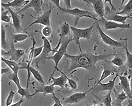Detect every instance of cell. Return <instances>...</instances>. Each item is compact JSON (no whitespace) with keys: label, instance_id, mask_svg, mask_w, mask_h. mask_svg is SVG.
Instances as JSON below:
<instances>
[{"label":"cell","instance_id":"25","mask_svg":"<svg viewBox=\"0 0 132 106\" xmlns=\"http://www.w3.org/2000/svg\"><path fill=\"white\" fill-rule=\"evenodd\" d=\"M129 98L127 93L124 91H122L117 94L116 99L113 102V104L116 106H121L125 100Z\"/></svg>","mask_w":132,"mask_h":106},{"label":"cell","instance_id":"7","mask_svg":"<svg viewBox=\"0 0 132 106\" xmlns=\"http://www.w3.org/2000/svg\"><path fill=\"white\" fill-rule=\"evenodd\" d=\"M25 54V51L23 49H16L12 41L11 47L7 51L3 49H2V57H9L10 59L17 62Z\"/></svg>","mask_w":132,"mask_h":106},{"label":"cell","instance_id":"6","mask_svg":"<svg viewBox=\"0 0 132 106\" xmlns=\"http://www.w3.org/2000/svg\"><path fill=\"white\" fill-rule=\"evenodd\" d=\"M95 26L102 41L105 44L113 48H124L125 44L124 45L121 42L116 40L106 34L98 22H96Z\"/></svg>","mask_w":132,"mask_h":106},{"label":"cell","instance_id":"11","mask_svg":"<svg viewBox=\"0 0 132 106\" xmlns=\"http://www.w3.org/2000/svg\"><path fill=\"white\" fill-rule=\"evenodd\" d=\"M119 70V69L118 72L116 73L115 76L112 80H110L108 82L105 83H102V82L98 84H96V83L93 90L97 93L105 91H112L115 87L116 81L118 77Z\"/></svg>","mask_w":132,"mask_h":106},{"label":"cell","instance_id":"18","mask_svg":"<svg viewBox=\"0 0 132 106\" xmlns=\"http://www.w3.org/2000/svg\"><path fill=\"white\" fill-rule=\"evenodd\" d=\"M43 3L44 1L41 0H32L29 1L25 6L19 11L17 12V13L19 14L24 10L31 8L34 9L36 13L39 14L42 10Z\"/></svg>","mask_w":132,"mask_h":106},{"label":"cell","instance_id":"40","mask_svg":"<svg viewBox=\"0 0 132 106\" xmlns=\"http://www.w3.org/2000/svg\"><path fill=\"white\" fill-rule=\"evenodd\" d=\"M63 1L65 6V7L64 8L67 9L72 8L71 6V1Z\"/></svg>","mask_w":132,"mask_h":106},{"label":"cell","instance_id":"21","mask_svg":"<svg viewBox=\"0 0 132 106\" xmlns=\"http://www.w3.org/2000/svg\"><path fill=\"white\" fill-rule=\"evenodd\" d=\"M29 1L24 0H15L7 3L2 2V6L5 9L12 7L16 9L18 12L25 6Z\"/></svg>","mask_w":132,"mask_h":106},{"label":"cell","instance_id":"2","mask_svg":"<svg viewBox=\"0 0 132 106\" xmlns=\"http://www.w3.org/2000/svg\"><path fill=\"white\" fill-rule=\"evenodd\" d=\"M62 13L68 14L71 16L74 19V26L78 24L80 20L83 18L93 19L100 21L97 16L89 11L81 9L78 7L67 9L62 7L61 6L58 8Z\"/></svg>","mask_w":132,"mask_h":106},{"label":"cell","instance_id":"39","mask_svg":"<svg viewBox=\"0 0 132 106\" xmlns=\"http://www.w3.org/2000/svg\"><path fill=\"white\" fill-rule=\"evenodd\" d=\"M52 98L54 101V103L52 106H63L60 99L57 97L55 94L52 95Z\"/></svg>","mask_w":132,"mask_h":106},{"label":"cell","instance_id":"45","mask_svg":"<svg viewBox=\"0 0 132 106\" xmlns=\"http://www.w3.org/2000/svg\"><path fill=\"white\" fill-rule=\"evenodd\" d=\"M131 98H132V100H131L132 101V97Z\"/></svg>","mask_w":132,"mask_h":106},{"label":"cell","instance_id":"41","mask_svg":"<svg viewBox=\"0 0 132 106\" xmlns=\"http://www.w3.org/2000/svg\"><path fill=\"white\" fill-rule=\"evenodd\" d=\"M23 99H22L17 102L8 106H21L22 103L23 102Z\"/></svg>","mask_w":132,"mask_h":106},{"label":"cell","instance_id":"44","mask_svg":"<svg viewBox=\"0 0 132 106\" xmlns=\"http://www.w3.org/2000/svg\"><path fill=\"white\" fill-rule=\"evenodd\" d=\"M128 104L125 106H132V101L131 100H129L128 101ZM121 106H123L122 105Z\"/></svg>","mask_w":132,"mask_h":106},{"label":"cell","instance_id":"10","mask_svg":"<svg viewBox=\"0 0 132 106\" xmlns=\"http://www.w3.org/2000/svg\"><path fill=\"white\" fill-rule=\"evenodd\" d=\"M82 1L89 4L92 8L95 14L101 19L104 17L105 13V4L101 0H85Z\"/></svg>","mask_w":132,"mask_h":106},{"label":"cell","instance_id":"22","mask_svg":"<svg viewBox=\"0 0 132 106\" xmlns=\"http://www.w3.org/2000/svg\"><path fill=\"white\" fill-rule=\"evenodd\" d=\"M120 11L117 12V14L129 17L132 18V0L129 1L125 4H122L119 9Z\"/></svg>","mask_w":132,"mask_h":106},{"label":"cell","instance_id":"16","mask_svg":"<svg viewBox=\"0 0 132 106\" xmlns=\"http://www.w3.org/2000/svg\"><path fill=\"white\" fill-rule=\"evenodd\" d=\"M41 36V39L43 42V51L40 55L36 59V60H39L45 59L48 57L50 53L51 52L54 54V51L52 46L49 40L46 38L44 36L41 34H39Z\"/></svg>","mask_w":132,"mask_h":106},{"label":"cell","instance_id":"5","mask_svg":"<svg viewBox=\"0 0 132 106\" xmlns=\"http://www.w3.org/2000/svg\"><path fill=\"white\" fill-rule=\"evenodd\" d=\"M55 6L54 7L52 4H50L49 8L45 11L41 15L35 17L30 15V16L35 19L25 29L27 30L30 28L35 24H40L44 26H51V16L53 10Z\"/></svg>","mask_w":132,"mask_h":106},{"label":"cell","instance_id":"31","mask_svg":"<svg viewBox=\"0 0 132 106\" xmlns=\"http://www.w3.org/2000/svg\"><path fill=\"white\" fill-rule=\"evenodd\" d=\"M2 7V20L3 22L6 23H9L12 19V17L11 16L9 15L10 13L9 10L7 9L5 10Z\"/></svg>","mask_w":132,"mask_h":106},{"label":"cell","instance_id":"30","mask_svg":"<svg viewBox=\"0 0 132 106\" xmlns=\"http://www.w3.org/2000/svg\"><path fill=\"white\" fill-rule=\"evenodd\" d=\"M35 32L40 34L46 38L51 36L53 33V29L52 27L49 26H44L41 31L36 30Z\"/></svg>","mask_w":132,"mask_h":106},{"label":"cell","instance_id":"38","mask_svg":"<svg viewBox=\"0 0 132 106\" xmlns=\"http://www.w3.org/2000/svg\"><path fill=\"white\" fill-rule=\"evenodd\" d=\"M128 73L129 75L128 77L129 80L130 89L129 98H131L132 97V70L131 69H129Z\"/></svg>","mask_w":132,"mask_h":106},{"label":"cell","instance_id":"33","mask_svg":"<svg viewBox=\"0 0 132 106\" xmlns=\"http://www.w3.org/2000/svg\"><path fill=\"white\" fill-rule=\"evenodd\" d=\"M110 61L113 65L119 68L122 66L124 63L122 59L119 56L116 55H115L113 59Z\"/></svg>","mask_w":132,"mask_h":106},{"label":"cell","instance_id":"8","mask_svg":"<svg viewBox=\"0 0 132 106\" xmlns=\"http://www.w3.org/2000/svg\"><path fill=\"white\" fill-rule=\"evenodd\" d=\"M96 83L95 81L92 87L85 92H77L71 95L64 99V103L68 104H76L82 101L86 98L87 94L93 90Z\"/></svg>","mask_w":132,"mask_h":106},{"label":"cell","instance_id":"13","mask_svg":"<svg viewBox=\"0 0 132 106\" xmlns=\"http://www.w3.org/2000/svg\"><path fill=\"white\" fill-rule=\"evenodd\" d=\"M100 19V21H101L103 23L104 31L117 29H128L131 28V26L129 24H120L114 21L107 20L104 18Z\"/></svg>","mask_w":132,"mask_h":106},{"label":"cell","instance_id":"9","mask_svg":"<svg viewBox=\"0 0 132 106\" xmlns=\"http://www.w3.org/2000/svg\"><path fill=\"white\" fill-rule=\"evenodd\" d=\"M117 11L111 10L108 6L105 5V13L104 18L106 20L118 23L125 24L127 20L130 18L117 14Z\"/></svg>","mask_w":132,"mask_h":106},{"label":"cell","instance_id":"26","mask_svg":"<svg viewBox=\"0 0 132 106\" xmlns=\"http://www.w3.org/2000/svg\"><path fill=\"white\" fill-rule=\"evenodd\" d=\"M125 46L124 48L125 50L126 65L129 69H132V54L129 51L128 48L127 39H125Z\"/></svg>","mask_w":132,"mask_h":106},{"label":"cell","instance_id":"42","mask_svg":"<svg viewBox=\"0 0 132 106\" xmlns=\"http://www.w3.org/2000/svg\"><path fill=\"white\" fill-rule=\"evenodd\" d=\"M10 69L8 67L2 68V75H3V74L9 72Z\"/></svg>","mask_w":132,"mask_h":106},{"label":"cell","instance_id":"43","mask_svg":"<svg viewBox=\"0 0 132 106\" xmlns=\"http://www.w3.org/2000/svg\"><path fill=\"white\" fill-rule=\"evenodd\" d=\"M85 106H104L103 103H100L97 104H94L92 105L87 104Z\"/></svg>","mask_w":132,"mask_h":106},{"label":"cell","instance_id":"15","mask_svg":"<svg viewBox=\"0 0 132 106\" xmlns=\"http://www.w3.org/2000/svg\"><path fill=\"white\" fill-rule=\"evenodd\" d=\"M71 26L67 22H64L61 25L59 31V39L57 46L53 48L54 53L60 47L62 41L69 35L71 31Z\"/></svg>","mask_w":132,"mask_h":106},{"label":"cell","instance_id":"14","mask_svg":"<svg viewBox=\"0 0 132 106\" xmlns=\"http://www.w3.org/2000/svg\"><path fill=\"white\" fill-rule=\"evenodd\" d=\"M54 87L52 84L50 85L44 84L36 82V84L35 92L31 94L32 97L37 94L42 93L43 96L46 97L47 95L51 94L52 95L55 94Z\"/></svg>","mask_w":132,"mask_h":106},{"label":"cell","instance_id":"27","mask_svg":"<svg viewBox=\"0 0 132 106\" xmlns=\"http://www.w3.org/2000/svg\"><path fill=\"white\" fill-rule=\"evenodd\" d=\"M12 41L14 44H16L26 40L28 39L29 35L27 34L24 33H13L12 34Z\"/></svg>","mask_w":132,"mask_h":106},{"label":"cell","instance_id":"23","mask_svg":"<svg viewBox=\"0 0 132 106\" xmlns=\"http://www.w3.org/2000/svg\"><path fill=\"white\" fill-rule=\"evenodd\" d=\"M119 80V85L123 90V91L125 92L129 97L130 92L129 80L128 77L125 75L122 74L119 75L118 77Z\"/></svg>","mask_w":132,"mask_h":106},{"label":"cell","instance_id":"37","mask_svg":"<svg viewBox=\"0 0 132 106\" xmlns=\"http://www.w3.org/2000/svg\"><path fill=\"white\" fill-rule=\"evenodd\" d=\"M43 47L42 46L38 47H35L34 50V58L36 59L39 57L42 54Z\"/></svg>","mask_w":132,"mask_h":106},{"label":"cell","instance_id":"1","mask_svg":"<svg viewBox=\"0 0 132 106\" xmlns=\"http://www.w3.org/2000/svg\"><path fill=\"white\" fill-rule=\"evenodd\" d=\"M114 54H100L92 52L79 51L77 54L73 55L66 54L64 56L68 60L67 62L69 66L67 72L70 74L77 69H82L89 71L96 70V65L98 62L104 60L108 57L114 56Z\"/></svg>","mask_w":132,"mask_h":106},{"label":"cell","instance_id":"19","mask_svg":"<svg viewBox=\"0 0 132 106\" xmlns=\"http://www.w3.org/2000/svg\"><path fill=\"white\" fill-rule=\"evenodd\" d=\"M26 70L28 72L27 81L26 87V88H28L31 74L38 82L42 84H46L41 74L37 69L31 66Z\"/></svg>","mask_w":132,"mask_h":106},{"label":"cell","instance_id":"12","mask_svg":"<svg viewBox=\"0 0 132 106\" xmlns=\"http://www.w3.org/2000/svg\"><path fill=\"white\" fill-rule=\"evenodd\" d=\"M104 61V62L102 64V66L103 68L102 72L100 79L96 82V84L102 82L110 76L114 75L115 73H117L119 69L117 71L114 69L110 61L107 60Z\"/></svg>","mask_w":132,"mask_h":106},{"label":"cell","instance_id":"46","mask_svg":"<svg viewBox=\"0 0 132 106\" xmlns=\"http://www.w3.org/2000/svg\"><path fill=\"white\" fill-rule=\"evenodd\" d=\"M63 106H64V105H63Z\"/></svg>","mask_w":132,"mask_h":106},{"label":"cell","instance_id":"34","mask_svg":"<svg viewBox=\"0 0 132 106\" xmlns=\"http://www.w3.org/2000/svg\"><path fill=\"white\" fill-rule=\"evenodd\" d=\"M6 25L5 26H4L2 25V49H4L7 47V42L6 39V28L7 27Z\"/></svg>","mask_w":132,"mask_h":106},{"label":"cell","instance_id":"28","mask_svg":"<svg viewBox=\"0 0 132 106\" xmlns=\"http://www.w3.org/2000/svg\"><path fill=\"white\" fill-rule=\"evenodd\" d=\"M18 73L12 72L10 73L8 76V79L13 81L16 85L18 89L22 87L20 79L18 76Z\"/></svg>","mask_w":132,"mask_h":106},{"label":"cell","instance_id":"29","mask_svg":"<svg viewBox=\"0 0 132 106\" xmlns=\"http://www.w3.org/2000/svg\"><path fill=\"white\" fill-rule=\"evenodd\" d=\"M17 93L22 98L24 97L28 100H31L32 97H31V94L30 93L28 88H24L22 87L18 89Z\"/></svg>","mask_w":132,"mask_h":106},{"label":"cell","instance_id":"24","mask_svg":"<svg viewBox=\"0 0 132 106\" xmlns=\"http://www.w3.org/2000/svg\"><path fill=\"white\" fill-rule=\"evenodd\" d=\"M2 60L13 72L18 73L20 67L16 62L5 59L3 57H2Z\"/></svg>","mask_w":132,"mask_h":106},{"label":"cell","instance_id":"36","mask_svg":"<svg viewBox=\"0 0 132 106\" xmlns=\"http://www.w3.org/2000/svg\"><path fill=\"white\" fill-rule=\"evenodd\" d=\"M68 83L71 88L73 90L76 89L78 88L77 83L73 80L69 78L68 75L67 77Z\"/></svg>","mask_w":132,"mask_h":106},{"label":"cell","instance_id":"32","mask_svg":"<svg viewBox=\"0 0 132 106\" xmlns=\"http://www.w3.org/2000/svg\"><path fill=\"white\" fill-rule=\"evenodd\" d=\"M112 91L108 93L104 97L103 103L104 106H112L113 101L112 96Z\"/></svg>","mask_w":132,"mask_h":106},{"label":"cell","instance_id":"17","mask_svg":"<svg viewBox=\"0 0 132 106\" xmlns=\"http://www.w3.org/2000/svg\"><path fill=\"white\" fill-rule=\"evenodd\" d=\"M57 71L61 73V75L59 77L55 78L51 75L50 76L49 81L51 80L52 84V85L54 87L57 86L61 88H63L68 83L67 77L68 75L59 69Z\"/></svg>","mask_w":132,"mask_h":106},{"label":"cell","instance_id":"4","mask_svg":"<svg viewBox=\"0 0 132 106\" xmlns=\"http://www.w3.org/2000/svg\"><path fill=\"white\" fill-rule=\"evenodd\" d=\"M96 22H94L89 27L85 28H77L71 26V31L72 36L74 41L78 45L79 51H82L81 49L80 40L81 39L89 40L92 36Z\"/></svg>","mask_w":132,"mask_h":106},{"label":"cell","instance_id":"20","mask_svg":"<svg viewBox=\"0 0 132 106\" xmlns=\"http://www.w3.org/2000/svg\"><path fill=\"white\" fill-rule=\"evenodd\" d=\"M6 9L9 10L10 16H11L13 25L15 29L18 33H20L22 30V28L20 17L19 14L14 11L11 8L8 7Z\"/></svg>","mask_w":132,"mask_h":106},{"label":"cell","instance_id":"35","mask_svg":"<svg viewBox=\"0 0 132 106\" xmlns=\"http://www.w3.org/2000/svg\"><path fill=\"white\" fill-rule=\"evenodd\" d=\"M15 94V93L12 89L10 90L6 100V106H8L12 104Z\"/></svg>","mask_w":132,"mask_h":106},{"label":"cell","instance_id":"3","mask_svg":"<svg viewBox=\"0 0 132 106\" xmlns=\"http://www.w3.org/2000/svg\"><path fill=\"white\" fill-rule=\"evenodd\" d=\"M74 40L72 36L69 35L63 40L57 51L52 56H49L46 58V59L53 60L54 63V70L50 75L53 76L55 72L59 69L58 67L59 63L63 57L67 54L68 46Z\"/></svg>","mask_w":132,"mask_h":106}]
</instances>
